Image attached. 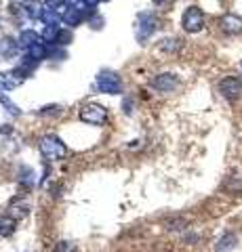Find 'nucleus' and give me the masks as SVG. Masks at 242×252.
Instances as JSON below:
<instances>
[{"mask_svg": "<svg viewBox=\"0 0 242 252\" xmlns=\"http://www.w3.org/2000/svg\"><path fill=\"white\" fill-rule=\"evenodd\" d=\"M40 152L46 160H59V158L66 156V145L55 137H46L40 143Z\"/></svg>", "mask_w": 242, "mask_h": 252, "instance_id": "f257e3e1", "label": "nucleus"}, {"mask_svg": "<svg viewBox=\"0 0 242 252\" xmlns=\"http://www.w3.org/2000/svg\"><path fill=\"white\" fill-rule=\"evenodd\" d=\"M202 26H205V15H202V11L198 9V6H190L185 13H183V28L185 32H198L202 30Z\"/></svg>", "mask_w": 242, "mask_h": 252, "instance_id": "f03ea898", "label": "nucleus"}, {"mask_svg": "<svg viewBox=\"0 0 242 252\" xmlns=\"http://www.w3.org/2000/svg\"><path fill=\"white\" fill-rule=\"evenodd\" d=\"M219 91L223 97H228V99H236L240 97V93H242V82L238 80V78H223V80L219 82Z\"/></svg>", "mask_w": 242, "mask_h": 252, "instance_id": "7ed1b4c3", "label": "nucleus"}, {"mask_svg": "<svg viewBox=\"0 0 242 252\" xmlns=\"http://www.w3.org/2000/svg\"><path fill=\"white\" fill-rule=\"evenodd\" d=\"M219 26H221L223 32H228V34H240L242 32V17L228 13L219 19Z\"/></svg>", "mask_w": 242, "mask_h": 252, "instance_id": "20e7f679", "label": "nucleus"}, {"mask_svg": "<svg viewBox=\"0 0 242 252\" xmlns=\"http://www.w3.org/2000/svg\"><path fill=\"white\" fill-rule=\"evenodd\" d=\"M236 244H238L236 233L228 231V233H223L221 238L217 240V244H215V250H217V252H228V250H232V248H236Z\"/></svg>", "mask_w": 242, "mask_h": 252, "instance_id": "39448f33", "label": "nucleus"}, {"mask_svg": "<svg viewBox=\"0 0 242 252\" xmlns=\"http://www.w3.org/2000/svg\"><path fill=\"white\" fill-rule=\"evenodd\" d=\"M80 118H82L84 122H91V124H101V122L105 120V112H104V109H101V107H95V105H93V107H87V109H84Z\"/></svg>", "mask_w": 242, "mask_h": 252, "instance_id": "423d86ee", "label": "nucleus"}, {"mask_svg": "<svg viewBox=\"0 0 242 252\" xmlns=\"http://www.w3.org/2000/svg\"><path fill=\"white\" fill-rule=\"evenodd\" d=\"M28 212H30V202H28V200H15V202L11 204L9 217H13L15 220H17V219L28 217Z\"/></svg>", "mask_w": 242, "mask_h": 252, "instance_id": "0eeeda50", "label": "nucleus"}, {"mask_svg": "<svg viewBox=\"0 0 242 252\" xmlns=\"http://www.w3.org/2000/svg\"><path fill=\"white\" fill-rule=\"evenodd\" d=\"M154 86L156 89H160V91H173L177 86V78L171 76V74H162V76H158L154 80Z\"/></svg>", "mask_w": 242, "mask_h": 252, "instance_id": "6e6552de", "label": "nucleus"}, {"mask_svg": "<svg viewBox=\"0 0 242 252\" xmlns=\"http://www.w3.org/2000/svg\"><path fill=\"white\" fill-rule=\"evenodd\" d=\"M15 231V219L13 217H0V235L6 238V235H11Z\"/></svg>", "mask_w": 242, "mask_h": 252, "instance_id": "1a4fd4ad", "label": "nucleus"}, {"mask_svg": "<svg viewBox=\"0 0 242 252\" xmlns=\"http://www.w3.org/2000/svg\"><path fill=\"white\" fill-rule=\"evenodd\" d=\"M74 250L76 248L72 242H59V244H55V250L53 252H74Z\"/></svg>", "mask_w": 242, "mask_h": 252, "instance_id": "9d476101", "label": "nucleus"}, {"mask_svg": "<svg viewBox=\"0 0 242 252\" xmlns=\"http://www.w3.org/2000/svg\"><path fill=\"white\" fill-rule=\"evenodd\" d=\"M156 2H165V0H156Z\"/></svg>", "mask_w": 242, "mask_h": 252, "instance_id": "9b49d317", "label": "nucleus"}]
</instances>
